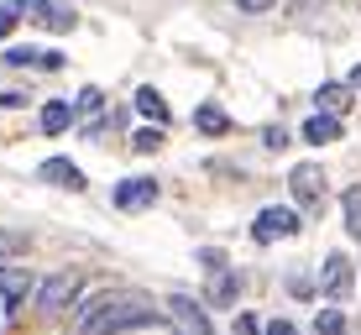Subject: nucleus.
Wrapping results in <instances>:
<instances>
[{"instance_id": "1", "label": "nucleus", "mask_w": 361, "mask_h": 335, "mask_svg": "<svg viewBox=\"0 0 361 335\" xmlns=\"http://www.w3.org/2000/svg\"><path fill=\"white\" fill-rule=\"evenodd\" d=\"M152 319H157V309L142 293H94L79 309V335H126V330L152 325Z\"/></svg>"}, {"instance_id": "2", "label": "nucleus", "mask_w": 361, "mask_h": 335, "mask_svg": "<svg viewBox=\"0 0 361 335\" xmlns=\"http://www.w3.org/2000/svg\"><path fill=\"white\" fill-rule=\"evenodd\" d=\"M11 11H16V21H42L47 32H73L79 27V16L63 6V0H11Z\"/></svg>"}, {"instance_id": "3", "label": "nucleus", "mask_w": 361, "mask_h": 335, "mask_svg": "<svg viewBox=\"0 0 361 335\" xmlns=\"http://www.w3.org/2000/svg\"><path fill=\"white\" fill-rule=\"evenodd\" d=\"M288 189H293V200L304 205V209H319V205H325L330 178H325V168H319V163H298L288 173Z\"/></svg>"}, {"instance_id": "4", "label": "nucleus", "mask_w": 361, "mask_h": 335, "mask_svg": "<svg viewBox=\"0 0 361 335\" xmlns=\"http://www.w3.org/2000/svg\"><path fill=\"white\" fill-rule=\"evenodd\" d=\"M298 231H304V220H298L293 209H283V205H267L262 215L252 220V236H257L262 246H267V241H288V236H298Z\"/></svg>"}, {"instance_id": "5", "label": "nucleus", "mask_w": 361, "mask_h": 335, "mask_svg": "<svg viewBox=\"0 0 361 335\" xmlns=\"http://www.w3.org/2000/svg\"><path fill=\"white\" fill-rule=\"evenodd\" d=\"M168 319L178 325V335H215V325H209L204 304H194L189 293H173L168 299Z\"/></svg>"}, {"instance_id": "6", "label": "nucleus", "mask_w": 361, "mask_h": 335, "mask_svg": "<svg viewBox=\"0 0 361 335\" xmlns=\"http://www.w3.org/2000/svg\"><path fill=\"white\" fill-rule=\"evenodd\" d=\"M319 293H325L330 304H341L345 293H351V257H345V252L325 257V267H319Z\"/></svg>"}, {"instance_id": "7", "label": "nucleus", "mask_w": 361, "mask_h": 335, "mask_svg": "<svg viewBox=\"0 0 361 335\" xmlns=\"http://www.w3.org/2000/svg\"><path fill=\"white\" fill-rule=\"evenodd\" d=\"M32 288H37V278L27 267H0V304H6V315H16L32 299Z\"/></svg>"}, {"instance_id": "8", "label": "nucleus", "mask_w": 361, "mask_h": 335, "mask_svg": "<svg viewBox=\"0 0 361 335\" xmlns=\"http://www.w3.org/2000/svg\"><path fill=\"white\" fill-rule=\"evenodd\" d=\"M73 299H79V272H53V278L37 288V304L53 309V315H58V309H68Z\"/></svg>"}, {"instance_id": "9", "label": "nucleus", "mask_w": 361, "mask_h": 335, "mask_svg": "<svg viewBox=\"0 0 361 335\" xmlns=\"http://www.w3.org/2000/svg\"><path fill=\"white\" fill-rule=\"evenodd\" d=\"M37 173H42V183H58V189H73V194L90 183V178H84V168H79V163H68V157H47V163L37 168Z\"/></svg>"}, {"instance_id": "10", "label": "nucleus", "mask_w": 361, "mask_h": 335, "mask_svg": "<svg viewBox=\"0 0 361 335\" xmlns=\"http://www.w3.org/2000/svg\"><path fill=\"white\" fill-rule=\"evenodd\" d=\"M157 200V178H126L116 189V205L121 209H142V205H152Z\"/></svg>"}, {"instance_id": "11", "label": "nucleus", "mask_w": 361, "mask_h": 335, "mask_svg": "<svg viewBox=\"0 0 361 335\" xmlns=\"http://www.w3.org/2000/svg\"><path fill=\"white\" fill-rule=\"evenodd\" d=\"M136 110H142V116H147V126H157V131H163L168 121H173L168 100H163V95L152 90V84H147V90H136Z\"/></svg>"}, {"instance_id": "12", "label": "nucleus", "mask_w": 361, "mask_h": 335, "mask_svg": "<svg viewBox=\"0 0 361 335\" xmlns=\"http://www.w3.org/2000/svg\"><path fill=\"white\" fill-rule=\"evenodd\" d=\"M235 299H241V272H209V304H231L235 309Z\"/></svg>"}, {"instance_id": "13", "label": "nucleus", "mask_w": 361, "mask_h": 335, "mask_svg": "<svg viewBox=\"0 0 361 335\" xmlns=\"http://www.w3.org/2000/svg\"><path fill=\"white\" fill-rule=\"evenodd\" d=\"M298 136H304V142H314V147H330V142H341V121H335V116H309Z\"/></svg>"}, {"instance_id": "14", "label": "nucleus", "mask_w": 361, "mask_h": 335, "mask_svg": "<svg viewBox=\"0 0 361 335\" xmlns=\"http://www.w3.org/2000/svg\"><path fill=\"white\" fill-rule=\"evenodd\" d=\"M314 100H319L314 116H335V121H341V110L351 105V90H345V84H319V95H314Z\"/></svg>"}, {"instance_id": "15", "label": "nucleus", "mask_w": 361, "mask_h": 335, "mask_svg": "<svg viewBox=\"0 0 361 335\" xmlns=\"http://www.w3.org/2000/svg\"><path fill=\"white\" fill-rule=\"evenodd\" d=\"M68 126H73V105L68 100H47L42 105V131L47 136H63Z\"/></svg>"}, {"instance_id": "16", "label": "nucleus", "mask_w": 361, "mask_h": 335, "mask_svg": "<svg viewBox=\"0 0 361 335\" xmlns=\"http://www.w3.org/2000/svg\"><path fill=\"white\" fill-rule=\"evenodd\" d=\"M194 126L204 131V136H226L231 121H226V110H220V105H199V110H194Z\"/></svg>"}, {"instance_id": "17", "label": "nucleus", "mask_w": 361, "mask_h": 335, "mask_svg": "<svg viewBox=\"0 0 361 335\" xmlns=\"http://www.w3.org/2000/svg\"><path fill=\"white\" fill-rule=\"evenodd\" d=\"M314 335H345V315L341 309H319L314 315Z\"/></svg>"}, {"instance_id": "18", "label": "nucleus", "mask_w": 361, "mask_h": 335, "mask_svg": "<svg viewBox=\"0 0 361 335\" xmlns=\"http://www.w3.org/2000/svg\"><path fill=\"white\" fill-rule=\"evenodd\" d=\"M345 231H351V236H361V183H356V189H345Z\"/></svg>"}, {"instance_id": "19", "label": "nucleus", "mask_w": 361, "mask_h": 335, "mask_svg": "<svg viewBox=\"0 0 361 335\" xmlns=\"http://www.w3.org/2000/svg\"><path fill=\"white\" fill-rule=\"evenodd\" d=\"M157 147H163V131H157V126L131 131V152H157Z\"/></svg>"}, {"instance_id": "20", "label": "nucleus", "mask_w": 361, "mask_h": 335, "mask_svg": "<svg viewBox=\"0 0 361 335\" xmlns=\"http://www.w3.org/2000/svg\"><path fill=\"white\" fill-rule=\"evenodd\" d=\"M37 58H42V47H11L6 63H11V68H37Z\"/></svg>"}, {"instance_id": "21", "label": "nucleus", "mask_w": 361, "mask_h": 335, "mask_svg": "<svg viewBox=\"0 0 361 335\" xmlns=\"http://www.w3.org/2000/svg\"><path fill=\"white\" fill-rule=\"evenodd\" d=\"M99 105H105V95H99L94 84H90V90H79V100H73V116H79V110H84V116H94Z\"/></svg>"}, {"instance_id": "22", "label": "nucleus", "mask_w": 361, "mask_h": 335, "mask_svg": "<svg viewBox=\"0 0 361 335\" xmlns=\"http://www.w3.org/2000/svg\"><path fill=\"white\" fill-rule=\"evenodd\" d=\"M199 267L204 272H226V252H220V246H204V252H199Z\"/></svg>"}, {"instance_id": "23", "label": "nucleus", "mask_w": 361, "mask_h": 335, "mask_svg": "<svg viewBox=\"0 0 361 335\" xmlns=\"http://www.w3.org/2000/svg\"><path fill=\"white\" fill-rule=\"evenodd\" d=\"M262 142L272 147V152H283V147H288V142H293V136H288V131H283V126H267V131H262Z\"/></svg>"}, {"instance_id": "24", "label": "nucleus", "mask_w": 361, "mask_h": 335, "mask_svg": "<svg viewBox=\"0 0 361 335\" xmlns=\"http://www.w3.org/2000/svg\"><path fill=\"white\" fill-rule=\"evenodd\" d=\"M272 6H278V0H235V11H246V16H267Z\"/></svg>"}, {"instance_id": "25", "label": "nucleus", "mask_w": 361, "mask_h": 335, "mask_svg": "<svg viewBox=\"0 0 361 335\" xmlns=\"http://www.w3.org/2000/svg\"><path fill=\"white\" fill-rule=\"evenodd\" d=\"M21 105H27V95H21V90H0V110H21Z\"/></svg>"}, {"instance_id": "26", "label": "nucleus", "mask_w": 361, "mask_h": 335, "mask_svg": "<svg viewBox=\"0 0 361 335\" xmlns=\"http://www.w3.org/2000/svg\"><path fill=\"white\" fill-rule=\"evenodd\" d=\"M235 335H262V325L252 315H235Z\"/></svg>"}, {"instance_id": "27", "label": "nucleus", "mask_w": 361, "mask_h": 335, "mask_svg": "<svg viewBox=\"0 0 361 335\" xmlns=\"http://www.w3.org/2000/svg\"><path fill=\"white\" fill-rule=\"evenodd\" d=\"M11 32H16V11L0 6V37H11Z\"/></svg>"}, {"instance_id": "28", "label": "nucleus", "mask_w": 361, "mask_h": 335, "mask_svg": "<svg viewBox=\"0 0 361 335\" xmlns=\"http://www.w3.org/2000/svg\"><path fill=\"white\" fill-rule=\"evenodd\" d=\"M37 68H47V73H53V68H63V53H47V47H42V58H37Z\"/></svg>"}, {"instance_id": "29", "label": "nucleus", "mask_w": 361, "mask_h": 335, "mask_svg": "<svg viewBox=\"0 0 361 335\" xmlns=\"http://www.w3.org/2000/svg\"><path fill=\"white\" fill-rule=\"evenodd\" d=\"M262 335H298V330H293V325H288V319H272V325H267V330H262Z\"/></svg>"}, {"instance_id": "30", "label": "nucleus", "mask_w": 361, "mask_h": 335, "mask_svg": "<svg viewBox=\"0 0 361 335\" xmlns=\"http://www.w3.org/2000/svg\"><path fill=\"white\" fill-rule=\"evenodd\" d=\"M21 246V236H11V231H0V252H16Z\"/></svg>"}, {"instance_id": "31", "label": "nucleus", "mask_w": 361, "mask_h": 335, "mask_svg": "<svg viewBox=\"0 0 361 335\" xmlns=\"http://www.w3.org/2000/svg\"><path fill=\"white\" fill-rule=\"evenodd\" d=\"M351 90H361V63L351 68Z\"/></svg>"}]
</instances>
